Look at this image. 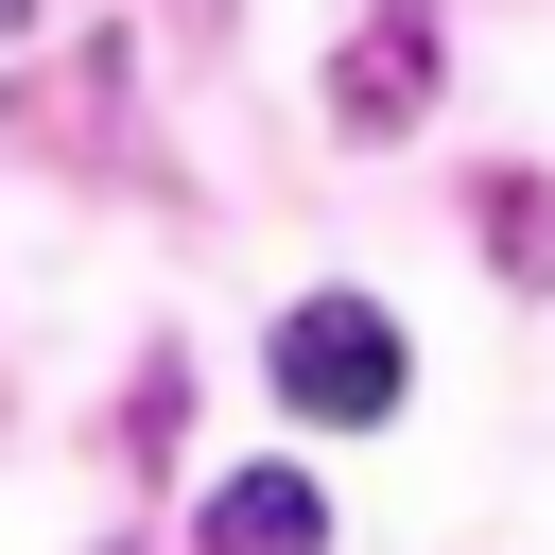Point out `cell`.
Segmentation results:
<instances>
[{
	"instance_id": "obj_3",
	"label": "cell",
	"mask_w": 555,
	"mask_h": 555,
	"mask_svg": "<svg viewBox=\"0 0 555 555\" xmlns=\"http://www.w3.org/2000/svg\"><path fill=\"white\" fill-rule=\"evenodd\" d=\"M191 555H330L312 468H225V486H208V520H191Z\"/></svg>"
},
{
	"instance_id": "obj_2",
	"label": "cell",
	"mask_w": 555,
	"mask_h": 555,
	"mask_svg": "<svg viewBox=\"0 0 555 555\" xmlns=\"http://www.w3.org/2000/svg\"><path fill=\"white\" fill-rule=\"evenodd\" d=\"M330 121L347 139H416L434 121V0H364V35L330 52Z\"/></svg>"
},
{
	"instance_id": "obj_4",
	"label": "cell",
	"mask_w": 555,
	"mask_h": 555,
	"mask_svg": "<svg viewBox=\"0 0 555 555\" xmlns=\"http://www.w3.org/2000/svg\"><path fill=\"white\" fill-rule=\"evenodd\" d=\"M486 243H503L520 278H555V191H538V173H503V191H486Z\"/></svg>"
},
{
	"instance_id": "obj_1",
	"label": "cell",
	"mask_w": 555,
	"mask_h": 555,
	"mask_svg": "<svg viewBox=\"0 0 555 555\" xmlns=\"http://www.w3.org/2000/svg\"><path fill=\"white\" fill-rule=\"evenodd\" d=\"M260 364H278V416H312V434H382L416 399V347H399L382 295H295Z\"/></svg>"
},
{
	"instance_id": "obj_5",
	"label": "cell",
	"mask_w": 555,
	"mask_h": 555,
	"mask_svg": "<svg viewBox=\"0 0 555 555\" xmlns=\"http://www.w3.org/2000/svg\"><path fill=\"white\" fill-rule=\"evenodd\" d=\"M0 35H35V0H0Z\"/></svg>"
}]
</instances>
